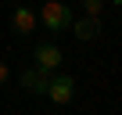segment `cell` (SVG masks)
I'll list each match as a JSON object with an SVG mask.
<instances>
[{"label":"cell","mask_w":122,"mask_h":115,"mask_svg":"<svg viewBox=\"0 0 122 115\" xmlns=\"http://www.w3.org/2000/svg\"><path fill=\"white\" fill-rule=\"evenodd\" d=\"M72 18H76V15H72L68 4H61V0H43V7H40V18H36V22H43L47 32H68Z\"/></svg>","instance_id":"cell-1"},{"label":"cell","mask_w":122,"mask_h":115,"mask_svg":"<svg viewBox=\"0 0 122 115\" xmlns=\"http://www.w3.org/2000/svg\"><path fill=\"white\" fill-rule=\"evenodd\" d=\"M47 101H54V104H68L72 97H76V79L68 76V72H50L47 76V94H43Z\"/></svg>","instance_id":"cell-2"},{"label":"cell","mask_w":122,"mask_h":115,"mask_svg":"<svg viewBox=\"0 0 122 115\" xmlns=\"http://www.w3.org/2000/svg\"><path fill=\"white\" fill-rule=\"evenodd\" d=\"M32 61H36V68H40L43 76L57 72V68H61V47H57L54 40H40V43L32 47Z\"/></svg>","instance_id":"cell-3"},{"label":"cell","mask_w":122,"mask_h":115,"mask_svg":"<svg viewBox=\"0 0 122 115\" xmlns=\"http://www.w3.org/2000/svg\"><path fill=\"white\" fill-rule=\"evenodd\" d=\"M68 32L76 36V40H83V43H90V40H97L104 29H101V22H97V15H86V18H72V25H68Z\"/></svg>","instance_id":"cell-4"},{"label":"cell","mask_w":122,"mask_h":115,"mask_svg":"<svg viewBox=\"0 0 122 115\" xmlns=\"http://www.w3.org/2000/svg\"><path fill=\"white\" fill-rule=\"evenodd\" d=\"M18 83H22V90H29V94H36V97H43L47 94V76L32 65V68H25L22 76H18Z\"/></svg>","instance_id":"cell-5"},{"label":"cell","mask_w":122,"mask_h":115,"mask_svg":"<svg viewBox=\"0 0 122 115\" xmlns=\"http://www.w3.org/2000/svg\"><path fill=\"white\" fill-rule=\"evenodd\" d=\"M11 29H15L18 36H29V32L36 29V15H32L29 7H22V4H18V7L11 11Z\"/></svg>","instance_id":"cell-6"},{"label":"cell","mask_w":122,"mask_h":115,"mask_svg":"<svg viewBox=\"0 0 122 115\" xmlns=\"http://www.w3.org/2000/svg\"><path fill=\"white\" fill-rule=\"evenodd\" d=\"M79 4H83V11H86V15H101L104 0H79Z\"/></svg>","instance_id":"cell-7"},{"label":"cell","mask_w":122,"mask_h":115,"mask_svg":"<svg viewBox=\"0 0 122 115\" xmlns=\"http://www.w3.org/2000/svg\"><path fill=\"white\" fill-rule=\"evenodd\" d=\"M7 79H11V68H7V65H4V61H0V86H4V83H7Z\"/></svg>","instance_id":"cell-8"},{"label":"cell","mask_w":122,"mask_h":115,"mask_svg":"<svg viewBox=\"0 0 122 115\" xmlns=\"http://www.w3.org/2000/svg\"><path fill=\"white\" fill-rule=\"evenodd\" d=\"M111 4H118V7H122V0H111Z\"/></svg>","instance_id":"cell-9"}]
</instances>
